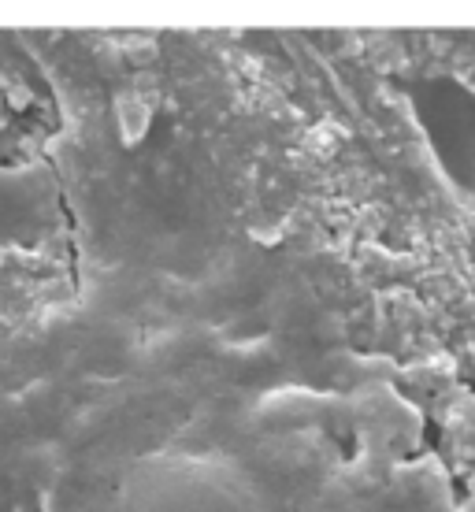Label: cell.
I'll list each match as a JSON object with an SVG mask.
<instances>
[{
	"label": "cell",
	"instance_id": "1",
	"mask_svg": "<svg viewBox=\"0 0 475 512\" xmlns=\"http://www.w3.org/2000/svg\"><path fill=\"white\" fill-rule=\"evenodd\" d=\"M123 512H268L238 468L205 457H153L130 468Z\"/></svg>",
	"mask_w": 475,
	"mask_h": 512
}]
</instances>
